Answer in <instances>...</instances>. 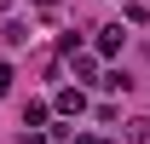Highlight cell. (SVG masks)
<instances>
[{
  "mask_svg": "<svg viewBox=\"0 0 150 144\" xmlns=\"http://www.w3.org/2000/svg\"><path fill=\"white\" fill-rule=\"evenodd\" d=\"M121 40H127V35H121V23L98 29V52H104V58H110V52H121Z\"/></svg>",
  "mask_w": 150,
  "mask_h": 144,
  "instance_id": "1",
  "label": "cell"
},
{
  "mask_svg": "<svg viewBox=\"0 0 150 144\" xmlns=\"http://www.w3.org/2000/svg\"><path fill=\"white\" fill-rule=\"evenodd\" d=\"M81 109H87V98H81V92H58V115H81Z\"/></svg>",
  "mask_w": 150,
  "mask_h": 144,
  "instance_id": "2",
  "label": "cell"
},
{
  "mask_svg": "<svg viewBox=\"0 0 150 144\" xmlns=\"http://www.w3.org/2000/svg\"><path fill=\"white\" fill-rule=\"evenodd\" d=\"M12 81H18V75H12V64H0V98L12 92Z\"/></svg>",
  "mask_w": 150,
  "mask_h": 144,
  "instance_id": "3",
  "label": "cell"
},
{
  "mask_svg": "<svg viewBox=\"0 0 150 144\" xmlns=\"http://www.w3.org/2000/svg\"><path fill=\"white\" fill-rule=\"evenodd\" d=\"M133 144H150V121H133Z\"/></svg>",
  "mask_w": 150,
  "mask_h": 144,
  "instance_id": "4",
  "label": "cell"
},
{
  "mask_svg": "<svg viewBox=\"0 0 150 144\" xmlns=\"http://www.w3.org/2000/svg\"><path fill=\"white\" fill-rule=\"evenodd\" d=\"M23 144H46V133H23Z\"/></svg>",
  "mask_w": 150,
  "mask_h": 144,
  "instance_id": "5",
  "label": "cell"
},
{
  "mask_svg": "<svg viewBox=\"0 0 150 144\" xmlns=\"http://www.w3.org/2000/svg\"><path fill=\"white\" fill-rule=\"evenodd\" d=\"M69 144H93V138H69Z\"/></svg>",
  "mask_w": 150,
  "mask_h": 144,
  "instance_id": "6",
  "label": "cell"
},
{
  "mask_svg": "<svg viewBox=\"0 0 150 144\" xmlns=\"http://www.w3.org/2000/svg\"><path fill=\"white\" fill-rule=\"evenodd\" d=\"M40 6H58V0H40Z\"/></svg>",
  "mask_w": 150,
  "mask_h": 144,
  "instance_id": "7",
  "label": "cell"
}]
</instances>
